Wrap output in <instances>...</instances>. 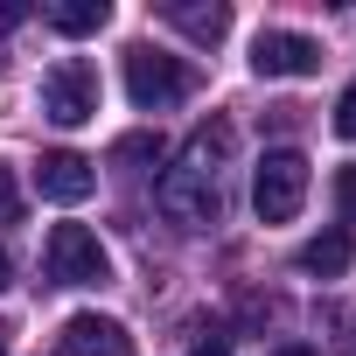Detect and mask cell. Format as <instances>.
Wrapping results in <instances>:
<instances>
[{
  "label": "cell",
  "mask_w": 356,
  "mask_h": 356,
  "mask_svg": "<svg viewBox=\"0 0 356 356\" xmlns=\"http://www.w3.org/2000/svg\"><path fill=\"white\" fill-rule=\"evenodd\" d=\"M105 22H112L105 0H56V8H49V29L56 35H98Z\"/></svg>",
  "instance_id": "obj_11"
},
{
  "label": "cell",
  "mask_w": 356,
  "mask_h": 356,
  "mask_svg": "<svg viewBox=\"0 0 356 356\" xmlns=\"http://www.w3.org/2000/svg\"><path fill=\"white\" fill-rule=\"evenodd\" d=\"M335 133H342V140H356V84L335 98Z\"/></svg>",
  "instance_id": "obj_16"
},
{
  "label": "cell",
  "mask_w": 356,
  "mask_h": 356,
  "mask_svg": "<svg viewBox=\"0 0 356 356\" xmlns=\"http://www.w3.org/2000/svg\"><path fill=\"white\" fill-rule=\"evenodd\" d=\"M252 70H259V77H314V70H321V42L300 35V29H259Z\"/></svg>",
  "instance_id": "obj_6"
},
{
  "label": "cell",
  "mask_w": 356,
  "mask_h": 356,
  "mask_svg": "<svg viewBox=\"0 0 356 356\" xmlns=\"http://www.w3.org/2000/svg\"><path fill=\"white\" fill-rule=\"evenodd\" d=\"M300 273L307 280H342L349 273V231H321L300 245Z\"/></svg>",
  "instance_id": "obj_10"
},
{
  "label": "cell",
  "mask_w": 356,
  "mask_h": 356,
  "mask_svg": "<svg viewBox=\"0 0 356 356\" xmlns=\"http://www.w3.org/2000/svg\"><path fill=\"white\" fill-rule=\"evenodd\" d=\"M112 161H161V140H154V133H126V140L112 147Z\"/></svg>",
  "instance_id": "obj_15"
},
{
  "label": "cell",
  "mask_w": 356,
  "mask_h": 356,
  "mask_svg": "<svg viewBox=\"0 0 356 356\" xmlns=\"http://www.w3.org/2000/svg\"><path fill=\"white\" fill-rule=\"evenodd\" d=\"M0 349H8V342H0Z\"/></svg>",
  "instance_id": "obj_21"
},
{
  "label": "cell",
  "mask_w": 356,
  "mask_h": 356,
  "mask_svg": "<svg viewBox=\"0 0 356 356\" xmlns=\"http://www.w3.org/2000/svg\"><path fill=\"white\" fill-rule=\"evenodd\" d=\"M35 189H42L49 203H84V196L98 189V161H84V154L56 147V154H42V161H35Z\"/></svg>",
  "instance_id": "obj_7"
},
{
  "label": "cell",
  "mask_w": 356,
  "mask_h": 356,
  "mask_svg": "<svg viewBox=\"0 0 356 356\" xmlns=\"http://www.w3.org/2000/svg\"><path fill=\"white\" fill-rule=\"evenodd\" d=\"M8 280H15V266H8V252H0V293H8Z\"/></svg>",
  "instance_id": "obj_20"
},
{
  "label": "cell",
  "mask_w": 356,
  "mask_h": 356,
  "mask_svg": "<svg viewBox=\"0 0 356 356\" xmlns=\"http://www.w3.org/2000/svg\"><path fill=\"white\" fill-rule=\"evenodd\" d=\"M161 22H175L189 42H224L231 35V8L224 0H210V8L203 0H161Z\"/></svg>",
  "instance_id": "obj_9"
},
{
  "label": "cell",
  "mask_w": 356,
  "mask_h": 356,
  "mask_svg": "<svg viewBox=\"0 0 356 356\" xmlns=\"http://www.w3.org/2000/svg\"><path fill=\"white\" fill-rule=\"evenodd\" d=\"M42 112H49L56 126H84V119H98V70H91L84 56H63V63L42 77Z\"/></svg>",
  "instance_id": "obj_5"
},
{
  "label": "cell",
  "mask_w": 356,
  "mask_h": 356,
  "mask_svg": "<svg viewBox=\"0 0 356 356\" xmlns=\"http://www.w3.org/2000/svg\"><path fill=\"white\" fill-rule=\"evenodd\" d=\"M42 259H49L56 286H105L112 280V259H105L98 231H84V224H56L49 245H42Z\"/></svg>",
  "instance_id": "obj_4"
},
{
  "label": "cell",
  "mask_w": 356,
  "mask_h": 356,
  "mask_svg": "<svg viewBox=\"0 0 356 356\" xmlns=\"http://www.w3.org/2000/svg\"><path fill=\"white\" fill-rule=\"evenodd\" d=\"M321 335H328V349H335V356H356V307L328 300V307H321Z\"/></svg>",
  "instance_id": "obj_12"
},
{
  "label": "cell",
  "mask_w": 356,
  "mask_h": 356,
  "mask_svg": "<svg viewBox=\"0 0 356 356\" xmlns=\"http://www.w3.org/2000/svg\"><path fill=\"white\" fill-rule=\"evenodd\" d=\"M189 356H231V342H224V335H210V342H196Z\"/></svg>",
  "instance_id": "obj_18"
},
{
  "label": "cell",
  "mask_w": 356,
  "mask_h": 356,
  "mask_svg": "<svg viewBox=\"0 0 356 356\" xmlns=\"http://www.w3.org/2000/svg\"><path fill=\"white\" fill-rule=\"evenodd\" d=\"M300 203H307V154L273 147L252 175V210H259V224H293Z\"/></svg>",
  "instance_id": "obj_3"
},
{
  "label": "cell",
  "mask_w": 356,
  "mask_h": 356,
  "mask_svg": "<svg viewBox=\"0 0 356 356\" xmlns=\"http://www.w3.org/2000/svg\"><path fill=\"white\" fill-rule=\"evenodd\" d=\"M22 22H29V8H22V0H0V35H15Z\"/></svg>",
  "instance_id": "obj_17"
},
{
  "label": "cell",
  "mask_w": 356,
  "mask_h": 356,
  "mask_svg": "<svg viewBox=\"0 0 356 356\" xmlns=\"http://www.w3.org/2000/svg\"><path fill=\"white\" fill-rule=\"evenodd\" d=\"M273 356H314V349H307V342H286V349H273Z\"/></svg>",
  "instance_id": "obj_19"
},
{
  "label": "cell",
  "mask_w": 356,
  "mask_h": 356,
  "mask_svg": "<svg viewBox=\"0 0 356 356\" xmlns=\"http://www.w3.org/2000/svg\"><path fill=\"white\" fill-rule=\"evenodd\" d=\"M63 356H133V335L112 314H70L63 321Z\"/></svg>",
  "instance_id": "obj_8"
},
{
  "label": "cell",
  "mask_w": 356,
  "mask_h": 356,
  "mask_svg": "<svg viewBox=\"0 0 356 356\" xmlns=\"http://www.w3.org/2000/svg\"><path fill=\"white\" fill-rule=\"evenodd\" d=\"M335 210H342V231H349V224H356V161L335 168Z\"/></svg>",
  "instance_id": "obj_13"
},
{
  "label": "cell",
  "mask_w": 356,
  "mask_h": 356,
  "mask_svg": "<svg viewBox=\"0 0 356 356\" xmlns=\"http://www.w3.org/2000/svg\"><path fill=\"white\" fill-rule=\"evenodd\" d=\"M231 147H238L231 119H210V126L189 133L182 161L154 182V203H161V217L175 231H210L224 217V161H231Z\"/></svg>",
  "instance_id": "obj_1"
},
{
  "label": "cell",
  "mask_w": 356,
  "mask_h": 356,
  "mask_svg": "<svg viewBox=\"0 0 356 356\" xmlns=\"http://www.w3.org/2000/svg\"><path fill=\"white\" fill-rule=\"evenodd\" d=\"M0 224H22V182L8 161H0Z\"/></svg>",
  "instance_id": "obj_14"
},
{
  "label": "cell",
  "mask_w": 356,
  "mask_h": 356,
  "mask_svg": "<svg viewBox=\"0 0 356 356\" xmlns=\"http://www.w3.org/2000/svg\"><path fill=\"white\" fill-rule=\"evenodd\" d=\"M189 91H196V77H189L182 56H168V49H154V42H133V49H126V98H133L140 112H168V105H182Z\"/></svg>",
  "instance_id": "obj_2"
}]
</instances>
